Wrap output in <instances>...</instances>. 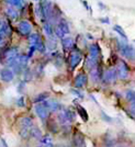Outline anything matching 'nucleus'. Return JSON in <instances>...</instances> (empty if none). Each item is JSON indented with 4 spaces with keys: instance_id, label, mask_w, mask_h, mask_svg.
Instances as JSON below:
<instances>
[{
    "instance_id": "obj_2",
    "label": "nucleus",
    "mask_w": 135,
    "mask_h": 147,
    "mask_svg": "<svg viewBox=\"0 0 135 147\" xmlns=\"http://www.w3.org/2000/svg\"><path fill=\"white\" fill-rule=\"evenodd\" d=\"M115 70H117V76H119L120 79H126L129 77V68H128V65L125 64V61H120Z\"/></svg>"
},
{
    "instance_id": "obj_5",
    "label": "nucleus",
    "mask_w": 135,
    "mask_h": 147,
    "mask_svg": "<svg viewBox=\"0 0 135 147\" xmlns=\"http://www.w3.org/2000/svg\"><path fill=\"white\" fill-rule=\"evenodd\" d=\"M10 33H11L10 25L8 24V22H7L5 19H0V35L2 37L3 36L6 37V36H9Z\"/></svg>"
},
{
    "instance_id": "obj_27",
    "label": "nucleus",
    "mask_w": 135,
    "mask_h": 147,
    "mask_svg": "<svg viewBox=\"0 0 135 147\" xmlns=\"http://www.w3.org/2000/svg\"><path fill=\"white\" fill-rule=\"evenodd\" d=\"M55 34L57 37H59V38H63V37H65V33L63 32V31L58 28V26H56L55 28Z\"/></svg>"
},
{
    "instance_id": "obj_15",
    "label": "nucleus",
    "mask_w": 135,
    "mask_h": 147,
    "mask_svg": "<svg viewBox=\"0 0 135 147\" xmlns=\"http://www.w3.org/2000/svg\"><path fill=\"white\" fill-rule=\"evenodd\" d=\"M101 77V74H100V69L97 67H95L93 69L90 70V78L93 82H97Z\"/></svg>"
},
{
    "instance_id": "obj_6",
    "label": "nucleus",
    "mask_w": 135,
    "mask_h": 147,
    "mask_svg": "<svg viewBox=\"0 0 135 147\" xmlns=\"http://www.w3.org/2000/svg\"><path fill=\"white\" fill-rule=\"evenodd\" d=\"M0 77H1V79L3 80L5 82H10L14 78V73L10 68H3L1 70V73H0Z\"/></svg>"
},
{
    "instance_id": "obj_34",
    "label": "nucleus",
    "mask_w": 135,
    "mask_h": 147,
    "mask_svg": "<svg viewBox=\"0 0 135 147\" xmlns=\"http://www.w3.org/2000/svg\"><path fill=\"white\" fill-rule=\"evenodd\" d=\"M38 147H53V145H41Z\"/></svg>"
},
{
    "instance_id": "obj_35",
    "label": "nucleus",
    "mask_w": 135,
    "mask_h": 147,
    "mask_svg": "<svg viewBox=\"0 0 135 147\" xmlns=\"http://www.w3.org/2000/svg\"><path fill=\"white\" fill-rule=\"evenodd\" d=\"M87 37H89V40H92V36L90 34H87Z\"/></svg>"
},
{
    "instance_id": "obj_22",
    "label": "nucleus",
    "mask_w": 135,
    "mask_h": 147,
    "mask_svg": "<svg viewBox=\"0 0 135 147\" xmlns=\"http://www.w3.org/2000/svg\"><path fill=\"white\" fill-rule=\"evenodd\" d=\"M113 30L115 31L117 33H119V34H120V35H121V36H122L123 38L125 40V41L128 40V35L125 34V32H124V30H123L122 28L120 26V25H117H117H114V26H113Z\"/></svg>"
},
{
    "instance_id": "obj_17",
    "label": "nucleus",
    "mask_w": 135,
    "mask_h": 147,
    "mask_svg": "<svg viewBox=\"0 0 135 147\" xmlns=\"http://www.w3.org/2000/svg\"><path fill=\"white\" fill-rule=\"evenodd\" d=\"M38 42H41V37L37 33H32L29 36V43L32 45V46H35Z\"/></svg>"
},
{
    "instance_id": "obj_21",
    "label": "nucleus",
    "mask_w": 135,
    "mask_h": 147,
    "mask_svg": "<svg viewBox=\"0 0 135 147\" xmlns=\"http://www.w3.org/2000/svg\"><path fill=\"white\" fill-rule=\"evenodd\" d=\"M43 29H44V32L46 33V35H49V36H52V35H53V28H52V24H51V23L44 22Z\"/></svg>"
},
{
    "instance_id": "obj_31",
    "label": "nucleus",
    "mask_w": 135,
    "mask_h": 147,
    "mask_svg": "<svg viewBox=\"0 0 135 147\" xmlns=\"http://www.w3.org/2000/svg\"><path fill=\"white\" fill-rule=\"evenodd\" d=\"M100 21H101L102 23H107V24H109V23H110V21H109V19L108 18H101L100 19Z\"/></svg>"
},
{
    "instance_id": "obj_33",
    "label": "nucleus",
    "mask_w": 135,
    "mask_h": 147,
    "mask_svg": "<svg viewBox=\"0 0 135 147\" xmlns=\"http://www.w3.org/2000/svg\"><path fill=\"white\" fill-rule=\"evenodd\" d=\"M98 5H99V7H100V8H102V9H105V6H103V5H102V2H99Z\"/></svg>"
},
{
    "instance_id": "obj_23",
    "label": "nucleus",
    "mask_w": 135,
    "mask_h": 147,
    "mask_svg": "<svg viewBox=\"0 0 135 147\" xmlns=\"http://www.w3.org/2000/svg\"><path fill=\"white\" fill-rule=\"evenodd\" d=\"M7 3H9L10 6L16 7V8H22V1L21 0H6Z\"/></svg>"
},
{
    "instance_id": "obj_4",
    "label": "nucleus",
    "mask_w": 135,
    "mask_h": 147,
    "mask_svg": "<svg viewBox=\"0 0 135 147\" xmlns=\"http://www.w3.org/2000/svg\"><path fill=\"white\" fill-rule=\"evenodd\" d=\"M117 80V70L114 68H110L108 70H105L103 75V82L105 84H112Z\"/></svg>"
},
{
    "instance_id": "obj_9",
    "label": "nucleus",
    "mask_w": 135,
    "mask_h": 147,
    "mask_svg": "<svg viewBox=\"0 0 135 147\" xmlns=\"http://www.w3.org/2000/svg\"><path fill=\"white\" fill-rule=\"evenodd\" d=\"M35 112H36L37 117H40L41 120H43V121H45V120L47 119V117H49V110L44 107L43 104L36 105V107H35Z\"/></svg>"
},
{
    "instance_id": "obj_11",
    "label": "nucleus",
    "mask_w": 135,
    "mask_h": 147,
    "mask_svg": "<svg viewBox=\"0 0 135 147\" xmlns=\"http://www.w3.org/2000/svg\"><path fill=\"white\" fill-rule=\"evenodd\" d=\"M43 105L51 111H59L61 109V105L56 101H44Z\"/></svg>"
},
{
    "instance_id": "obj_14",
    "label": "nucleus",
    "mask_w": 135,
    "mask_h": 147,
    "mask_svg": "<svg viewBox=\"0 0 135 147\" xmlns=\"http://www.w3.org/2000/svg\"><path fill=\"white\" fill-rule=\"evenodd\" d=\"M6 13L7 16L9 17V19H11V20H17L18 19V12H17V10L16 9H13V7H8L6 8Z\"/></svg>"
},
{
    "instance_id": "obj_16",
    "label": "nucleus",
    "mask_w": 135,
    "mask_h": 147,
    "mask_svg": "<svg viewBox=\"0 0 135 147\" xmlns=\"http://www.w3.org/2000/svg\"><path fill=\"white\" fill-rule=\"evenodd\" d=\"M32 119L30 117H23L21 119V129H31L32 127Z\"/></svg>"
},
{
    "instance_id": "obj_30",
    "label": "nucleus",
    "mask_w": 135,
    "mask_h": 147,
    "mask_svg": "<svg viewBox=\"0 0 135 147\" xmlns=\"http://www.w3.org/2000/svg\"><path fill=\"white\" fill-rule=\"evenodd\" d=\"M72 92H73L74 94H77V96L80 97V98H84V94H81V92L78 91V90H72Z\"/></svg>"
},
{
    "instance_id": "obj_26",
    "label": "nucleus",
    "mask_w": 135,
    "mask_h": 147,
    "mask_svg": "<svg viewBox=\"0 0 135 147\" xmlns=\"http://www.w3.org/2000/svg\"><path fill=\"white\" fill-rule=\"evenodd\" d=\"M34 47H35V49H36V51L41 52V53L45 52V45L43 44V42H42V41H41V42H38V43H37Z\"/></svg>"
},
{
    "instance_id": "obj_32",
    "label": "nucleus",
    "mask_w": 135,
    "mask_h": 147,
    "mask_svg": "<svg viewBox=\"0 0 135 147\" xmlns=\"http://www.w3.org/2000/svg\"><path fill=\"white\" fill-rule=\"evenodd\" d=\"M82 3H84V6H85V8H86L87 10H90L91 11V9H90V7L88 6V2H87L86 0H82Z\"/></svg>"
},
{
    "instance_id": "obj_3",
    "label": "nucleus",
    "mask_w": 135,
    "mask_h": 147,
    "mask_svg": "<svg viewBox=\"0 0 135 147\" xmlns=\"http://www.w3.org/2000/svg\"><path fill=\"white\" fill-rule=\"evenodd\" d=\"M121 54L129 59H135V49L130 45H120Z\"/></svg>"
},
{
    "instance_id": "obj_13",
    "label": "nucleus",
    "mask_w": 135,
    "mask_h": 147,
    "mask_svg": "<svg viewBox=\"0 0 135 147\" xmlns=\"http://www.w3.org/2000/svg\"><path fill=\"white\" fill-rule=\"evenodd\" d=\"M74 40L72 37H63L61 38V46L65 51H69L74 47Z\"/></svg>"
},
{
    "instance_id": "obj_18",
    "label": "nucleus",
    "mask_w": 135,
    "mask_h": 147,
    "mask_svg": "<svg viewBox=\"0 0 135 147\" xmlns=\"http://www.w3.org/2000/svg\"><path fill=\"white\" fill-rule=\"evenodd\" d=\"M49 92H42V93H40V94H37L36 97L34 98V102L35 103H38V102H44V101H46V99L49 98Z\"/></svg>"
},
{
    "instance_id": "obj_37",
    "label": "nucleus",
    "mask_w": 135,
    "mask_h": 147,
    "mask_svg": "<svg viewBox=\"0 0 135 147\" xmlns=\"http://www.w3.org/2000/svg\"><path fill=\"white\" fill-rule=\"evenodd\" d=\"M35 1H40V0H35Z\"/></svg>"
},
{
    "instance_id": "obj_8",
    "label": "nucleus",
    "mask_w": 135,
    "mask_h": 147,
    "mask_svg": "<svg viewBox=\"0 0 135 147\" xmlns=\"http://www.w3.org/2000/svg\"><path fill=\"white\" fill-rule=\"evenodd\" d=\"M87 81H88V77H87V75L85 74H79V75H77L76 76V78H75V87L76 88H82L84 86H86Z\"/></svg>"
},
{
    "instance_id": "obj_28",
    "label": "nucleus",
    "mask_w": 135,
    "mask_h": 147,
    "mask_svg": "<svg viewBox=\"0 0 135 147\" xmlns=\"http://www.w3.org/2000/svg\"><path fill=\"white\" fill-rule=\"evenodd\" d=\"M18 105H19V107H24V105H25V103H24V98H23V97L19 98V100H18Z\"/></svg>"
},
{
    "instance_id": "obj_1",
    "label": "nucleus",
    "mask_w": 135,
    "mask_h": 147,
    "mask_svg": "<svg viewBox=\"0 0 135 147\" xmlns=\"http://www.w3.org/2000/svg\"><path fill=\"white\" fill-rule=\"evenodd\" d=\"M82 58V54L79 49H74L72 53H70V56H69V64H70V68L72 69H75L79 65L80 61Z\"/></svg>"
},
{
    "instance_id": "obj_12",
    "label": "nucleus",
    "mask_w": 135,
    "mask_h": 147,
    "mask_svg": "<svg viewBox=\"0 0 135 147\" xmlns=\"http://www.w3.org/2000/svg\"><path fill=\"white\" fill-rule=\"evenodd\" d=\"M89 53H90V58L97 61L99 55H100V49H99L98 44H92L89 47Z\"/></svg>"
},
{
    "instance_id": "obj_10",
    "label": "nucleus",
    "mask_w": 135,
    "mask_h": 147,
    "mask_svg": "<svg viewBox=\"0 0 135 147\" xmlns=\"http://www.w3.org/2000/svg\"><path fill=\"white\" fill-rule=\"evenodd\" d=\"M17 56H18V49H16V47H11V49H7L6 53H5V58H6L8 64H10Z\"/></svg>"
},
{
    "instance_id": "obj_19",
    "label": "nucleus",
    "mask_w": 135,
    "mask_h": 147,
    "mask_svg": "<svg viewBox=\"0 0 135 147\" xmlns=\"http://www.w3.org/2000/svg\"><path fill=\"white\" fill-rule=\"evenodd\" d=\"M57 26H58V28H59V29H61V30L63 31L65 34L69 33V26H68V23L65 21V20H61Z\"/></svg>"
},
{
    "instance_id": "obj_29",
    "label": "nucleus",
    "mask_w": 135,
    "mask_h": 147,
    "mask_svg": "<svg viewBox=\"0 0 135 147\" xmlns=\"http://www.w3.org/2000/svg\"><path fill=\"white\" fill-rule=\"evenodd\" d=\"M34 51H35V47H34V46H31L30 52H29V54H28V57H29V58H30V57H32L33 53H34Z\"/></svg>"
},
{
    "instance_id": "obj_20",
    "label": "nucleus",
    "mask_w": 135,
    "mask_h": 147,
    "mask_svg": "<svg viewBox=\"0 0 135 147\" xmlns=\"http://www.w3.org/2000/svg\"><path fill=\"white\" fill-rule=\"evenodd\" d=\"M30 135H32L34 138H38V140L42 138V133H41L40 129H37V127H31Z\"/></svg>"
},
{
    "instance_id": "obj_25",
    "label": "nucleus",
    "mask_w": 135,
    "mask_h": 147,
    "mask_svg": "<svg viewBox=\"0 0 135 147\" xmlns=\"http://www.w3.org/2000/svg\"><path fill=\"white\" fill-rule=\"evenodd\" d=\"M126 99L131 102H135V91L130 90V91L126 92Z\"/></svg>"
},
{
    "instance_id": "obj_36",
    "label": "nucleus",
    "mask_w": 135,
    "mask_h": 147,
    "mask_svg": "<svg viewBox=\"0 0 135 147\" xmlns=\"http://www.w3.org/2000/svg\"><path fill=\"white\" fill-rule=\"evenodd\" d=\"M1 41H2V36H1V35H0V42H1Z\"/></svg>"
},
{
    "instance_id": "obj_7",
    "label": "nucleus",
    "mask_w": 135,
    "mask_h": 147,
    "mask_svg": "<svg viewBox=\"0 0 135 147\" xmlns=\"http://www.w3.org/2000/svg\"><path fill=\"white\" fill-rule=\"evenodd\" d=\"M18 29L22 35H29L32 31V26L28 21H21L18 25Z\"/></svg>"
},
{
    "instance_id": "obj_38",
    "label": "nucleus",
    "mask_w": 135,
    "mask_h": 147,
    "mask_svg": "<svg viewBox=\"0 0 135 147\" xmlns=\"http://www.w3.org/2000/svg\"><path fill=\"white\" fill-rule=\"evenodd\" d=\"M134 42H135V40H134Z\"/></svg>"
},
{
    "instance_id": "obj_24",
    "label": "nucleus",
    "mask_w": 135,
    "mask_h": 147,
    "mask_svg": "<svg viewBox=\"0 0 135 147\" xmlns=\"http://www.w3.org/2000/svg\"><path fill=\"white\" fill-rule=\"evenodd\" d=\"M78 113L80 114V117L84 121H88V114H87L86 110L80 105H78Z\"/></svg>"
}]
</instances>
